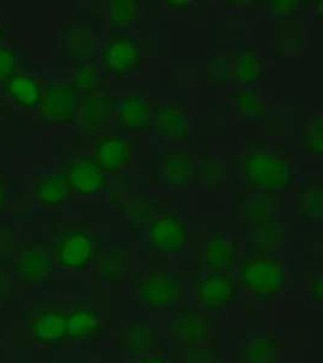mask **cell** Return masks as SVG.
<instances>
[{
    "mask_svg": "<svg viewBox=\"0 0 323 363\" xmlns=\"http://www.w3.org/2000/svg\"><path fill=\"white\" fill-rule=\"evenodd\" d=\"M251 190L280 193L295 179V166L290 157L275 152L256 150L237 157L235 171Z\"/></svg>",
    "mask_w": 323,
    "mask_h": 363,
    "instance_id": "cell-1",
    "label": "cell"
},
{
    "mask_svg": "<svg viewBox=\"0 0 323 363\" xmlns=\"http://www.w3.org/2000/svg\"><path fill=\"white\" fill-rule=\"evenodd\" d=\"M286 279V263L271 253L247 257L237 270L240 285L261 301L276 297L285 287Z\"/></svg>",
    "mask_w": 323,
    "mask_h": 363,
    "instance_id": "cell-2",
    "label": "cell"
},
{
    "mask_svg": "<svg viewBox=\"0 0 323 363\" xmlns=\"http://www.w3.org/2000/svg\"><path fill=\"white\" fill-rule=\"evenodd\" d=\"M181 296V279L177 274L167 270L148 272L135 286V299L144 309H172L178 304Z\"/></svg>",
    "mask_w": 323,
    "mask_h": 363,
    "instance_id": "cell-3",
    "label": "cell"
},
{
    "mask_svg": "<svg viewBox=\"0 0 323 363\" xmlns=\"http://www.w3.org/2000/svg\"><path fill=\"white\" fill-rule=\"evenodd\" d=\"M102 68L110 77H126L143 66V50L136 38L120 34L108 39L101 50Z\"/></svg>",
    "mask_w": 323,
    "mask_h": 363,
    "instance_id": "cell-4",
    "label": "cell"
},
{
    "mask_svg": "<svg viewBox=\"0 0 323 363\" xmlns=\"http://www.w3.org/2000/svg\"><path fill=\"white\" fill-rule=\"evenodd\" d=\"M118 99L106 94H94L79 99L73 124L86 136H97L110 125Z\"/></svg>",
    "mask_w": 323,
    "mask_h": 363,
    "instance_id": "cell-5",
    "label": "cell"
},
{
    "mask_svg": "<svg viewBox=\"0 0 323 363\" xmlns=\"http://www.w3.org/2000/svg\"><path fill=\"white\" fill-rule=\"evenodd\" d=\"M150 247L162 255H177L184 251L189 240V228L182 217L166 212L148 224Z\"/></svg>",
    "mask_w": 323,
    "mask_h": 363,
    "instance_id": "cell-6",
    "label": "cell"
},
{
    "mask_svg": "<svg viewBox=\"0 0 323 363\" xmlns=\"http://www.w3.org/2000/svg\"><path fill=\"white\" fill-rule=\"evenodd\" d=\"M195 174V157L187 149H172L157 157L153 179L167 189L189 186Z\"/></svg>",
    "mask_w": 323,
    "mask_h": 363,
    "instance_id": "cell-7",
    "label": "cell"
},
{
    "mask_svg": "<svg viewBox=\"0 0 323 363\" xmlns=\"http://www.w3.org/2000/svg\"><path fill=\"white\" fill-rule=\"evenodd\" d=\"M239 294L237 284L227 272L210 270L195 285V297L200 308L217 311L230 306Z\"/></svg>",
    "mask_w": 323,
    "mask_h": 363,
    "instance_id": "cell-8",
    "label": "cell"
},
{
    "mask_svg": "<svg viewBox=\"0 0 323 363\" xmlns=\"http://www.w3.org/2000/svg\"><path fill=\"white\" fill-rule=\"evenodd\" d=\"M167 333L172 342L187 349L206 344L211 338L212 325L205 315L195 310L182 309L169 318Z\"/></svg>",
    "mask_w": 323,
    "mask_h": 363,
    "instance_id": "cell-9",
    "label": "cell"
},
{
    "mask_svg": "<svg viewBox=\"0 0 323 363\" xmlns=\"http://www.w3.org/2000/svg\"><path fill=\"white\" fill-rule=\"evenodd\" d=\"M150 128L162 140L184 142L189 138L191 120L187 107L181 104L165 102L152 109Z\"/></svg>",
    "mask_w": 323,
    "mask_h": 363,
    "instance_id": "cell-10",
    "label": "cell"
},
{
    "mask_svg": "<svg viewBox=\"0 0 323 363\" xmlns=\"http://www.w3.org/2000/svg\"><path fill=\"white\" fill-rule=\"evenodd\" d=\"M78 91L72 83L56 82L45 87L42 94L40 113L46 120L55 124H71L79 102Z\"/></svg>",
    "mask_w": 323,
    "mask_h": 363,
    "instance_id": "cell-11",
    "label": "cell"
},
{
    "mask_svg": "<svg viewBox=\"0 0 323 363\" xmlns=\"http://www.w3.org/2000/svg\"><path fill=\"white\" fill-rule=\"evenodd\" d=\"M282 207L283 203L278 193L249 190L237 199V213L249 227L280 218Z\"/></svg>",
    "mask_w": 323,
    "mask_h": 363,
    "instance_id": "cell-12",
    "label": "cell"
},
{
    "mask_svg": "<svg viewBox=\"0 0 323 363\" xmlns=\"http://www.w3.org/2000/svg\"><path fill=\"white\" fill-rule=\"evenodd\" d=\"M95 256V241L90 234L76 230L67 233L58 241L56 259L60 267L69 270L86 269Z\"/></svg>",
    "mask_w": 323,
    "mask_h": 363,
    "instance_id": "cell-13",
    "label": "cell"
},
{
    "mask_svg": "<svg viewBox=\"0 0 323 363\" xmlns=\"http://www.w3.org/2000/svg\"><path fill=\"white\" fill-rule=\"evenodd\" d=\"M66 174L72 190L80 195L98 194L107 186V174L91 155L74 159Z\"/></svg>",
    "mask_w": 323,
    "mask_h": 363,
    "instance_id": "cell-14",
    "label": "cell"
},
{
    "mask_svg": "<svg viewBox=\"0 0 323 363\" xmlns=\"http://www.w3.org/2000/svg\"><path fill=\"white\" fill-rule=\"evenodd\" d=\"M60 51L63 57L75 61L91 60L97 51V38L91 26L85 22H72L61 32Z\"/></svg>",
    "mask_w": 323,
    "mask_h": 363,
    "instance_id": "cell-15",
    "label": "cell"
},
{
    "mask_svg": "<svg viewBox=\"0 0 323 363\" xmlns=\"http://www.w3.org/2000/svg\"><path fill=\"white\" fill-rule=\"evenodd\" d=\"M160 330L144 321H135L121 328L116 335V344L129 355L150 354L162 347Z\"/></svg>",
    "mask_w": 323,
    "mask_h": 363,
    "instance_id": "cell-16",
    "label": "cell"
},
{
    "mask_svg": "<svg viewBox=\"0 0 323 363\" xmlns=\"http://www.w3.org/2000/svg\"><path fill=\"white\" fill-rule=\"evenodd\" d=\"M150 99L144 96L129 95L116 101L114 119L119 128L130 133H141L150 128Z\"/></svg>",
    "mask_w": 323,
    "mask_h": 363,
    "instance_id": "cell-17",
    "label": "cell"
},
{
    "mask_svg": "<svg viewBox=\"0 0 323 363\" xmlns=\"http://www.w3.org/2000/svg\"><path fill=\"white\" fill-rule=\"evenodd\" d=\"M281 344L275 335L257 332L244 337L237 351V363H281Z\"/></svg>",
    "mask_w": 323,
    "mask_h": 363,
    "instance_id": "cell-18",
    "label": "cell"
},
{
    "mask_svg": "<svg viewBox=\"0 0 323 363\" xmlns=\"http://www.w3.org/2000/svg\"><path fill=\"white\" fill-rule=\"evenodd\" d=\"M94 157L106 174H120L131 162L132 148L124 137L107 135L97 142Z\"/></svg>",
    "mask_w": 323,
    "mask_h": 363,
    "instance_id": "cell-19",
    "label": "cell"
},
{
    "mask_svg": "<svg viewBox=\"0 0 323 363\" xmlns=\"http://www.w3.org/2000/svg\"><path fill=\"white\" fill-rule=\"evenodd\" d=\"M106 320L100 310L79 308L67 314V339L73 342H95L103 335Z\"/></svg>",
    "mask_w": 323,
    "mask_h": 363,
    "instance_id": "cell-20",
    "label": "cell"
},
{
    "mask_svg": "<svg viewBox=\"0 0 323 363\" xmlns=\"http://www.w3.org/2000/svg\"><path fill=\"white\" fill-rule=\"evenodd\" d=\"M15 272L30 285H44L54 274V260L47 252L39 248H27L15 262Z\"/></svg>",
    "mask_w": 323,
    "mask_h": 363,
    "instance_id": "cell-21",
    "label": "cell"
},
{
    "mask_svg": "<svg viewBox=\"0 0 323 363\" xmlns=\"http://www.w3.org/2000/svg\"><path fill=\"white\" fill-rule=\"evenodd\" d=\"M130 265L131 259L128 246H113L100 259L97 267V280L106 289H116L126 280L130 272Z\"/></svg>",
    "mask_w": 323,
    "mask_h": 363,
    "instance_id": "cell-22",
    "label": "cell"
},
{
    "mask_svg": "<svg viewBox=\"0 0 323 363\" xmlns=\"http://www.w3.org/2000/svg\"><path fill=\"white\" fill-rule=\"evenodd\" d=\"M286 223L281 218L249 227L246 242L253 255H266L280 250L286 241Z\"/></svg>",
    "mask_w": 323,
    "mask_h": 363,
    "instance_id": "cell-23",
    "label": "cell"
},
{
    "mask_svg": "<svg viewBox=\"0 0 323 363\" xmlns=\"http://www.w3.org/2000/svg\"><path fill=\"white\" fill-rule=\"evenodd\" d=\"M230 58L232 80L244 86L258 83L266 75L264 62L252 46L237 45Z\"/></svg>",
    "mask_w": 323,
    "mask_h": 363,
    "instance_id": "cell-24",
    "label": "cell"
},
{
    "mask_svg": "<svg viewBox=\"0 0 323 363\" xmlns=\"http://www.w3.org/2000/svg\"><path fill=\"white\" fill-rule=\"evenodd\" d=\"M30 333L42 345H57L67 339V314L60 310H42L30 323Z\"/></svg>",
    "mask_w": 323,
    "mask_h": 363,
    "instance_id": "cell-25",
    "label": "cell"
},
{
    "mask_svg": "<svg viewBox=\"0 0 323 363\" xmlns=\"http://www.w3.org/2000/svg\"><path fill=\"white\" fill-rule=\"evenodd\" d=\"M4 87L8 99L18 107L32 111L42 104L44 89L40 80L33 75L18 73L8 79Z\"/></svg>",
    "mask_w": 323,
    "mask_h": 363,
    "instance_id": "cell-26",
    "label": "cell"
},
{
    "mask_svg": "<svg viewBox=\"0 0 323 363\" xmlns=\"http://www.w3.org/2000/svg\"><path fill=\"white\" fill-rule=\"evenodd\" d=\"M72 190L66 174H46L39 178L33 188V196L40 206L54 208L71 199Z\"/></svg>",
    "mask_w": 323,
    "mask_h": 363,
    "instance_id": "cell-27",
    "label": "cell"
},
{
    "mask_svg": "<svg viewBox=\"0 0 323 363\" xmlns=\"http://www.w3.org/2000/svg\"><path fill=\"white\" fill-rule=\"evenodd\" d=\"M237 244L225 233H213L203 248V260L210 270L225 272L237 258Z\"/></svg>",
    "mask_w": 323,
    "mask_h": 363,
    "instance_id": "cell-28",
    "label": "cell"
},
{
    "mask_svg": "<svg viewBox=\"0 0 323 363\" xmlns=\"http://www.w3.org/2000/svg\"><path fill=\"white\" fill-rule=\"evenodd\" d=\"M273 27V46L280 56H295L300 54L304 46V26L302 20L286 18L276 20Z\"/></svg>",
    "mask_w": 323,
    "mask_h": 363,
    "instance_id": "cell-29",
    "label": "cell"
},
{
    "mask_svg": "<svg viewBox=\"0 0 323 363\" xmlns=\"http://www.w3.org/2000/svg\"><path fill=\"white\" fill-rule=\"evenodd\" d=\"M299 216L309 223H321L323 216V186L319 181L307 182L295 199Z\"/></svg>",
    "mask_w": 323,
    "mask_h": 363,
    "instance_id": "cell-30",
    "label": "cell"
},
{
    "mask_svg": "<svg viewBox=\"0 0 323 363\" xmlns=\"http://www.w3.org/2000/svg\"><path fill=\"white\" fill-rule=\"evenodd\" d=\"M232 107L244 118H261L266 114L268 107L266 101L258 91L249 86H244L232 91L229 95Z\"/></svg>",
    "mask_w": 323,
    "mask_h": 363,
    "instance_id": "cell-31",
    "label": "cell"
},
{
    "mask_svg": "<svg viewBox=\"0 0 323 363\" xmlns=\"http://www.w3.org/2000/svg\"><path fill=\"white\" fill-rule=\"evenodd\" d=\"M227 165L220 157L212 154H203L200 157L199 178L208 191L213 193L222 188L227 179Z\"/></svg>",
    "mask_w": 323,
    "mask_h": 363,
    "instance_id": "cell-32",
    "label": "cell"
},
{
    "mask_svg": "<svg viewBox=\"0 0 323 363\" xmlns=\"http://www.w3.org/2000/svg\"><path fill=\"white\" fill-rule=\"evenodd\" d=\"M75 90L85 96L97 94L102 85V75L98 67L91 60L76 61L73 69V83Z\"/></svg>",
    "mask_w": 323,
    "mask_h": 363,
    "instance_id": "cell-33",
    "label": "cell"
},
{
    "mask_svg": "<svg viewBox=\"0 0 323 363\" xmlns=\"http://www.w3.org/2000/svg\"><path fill=\"white\" fill-rule=\"evenodd\" d=\"M140 15V3L136 0L109 1L108 21L113 28H128Z\"/></svg>",
    "mask_w": 323,
    "mask_h": 363,
    "instance_id": "cell-34",
    "label": "cell"
},
{
    "mask_svg": "<svg viewBox=\"0 0 323 363\" xmlns=\"http://www.w3.org/2000/svg\"><path fill=\"white\" fill-rule=\"evenodd\" d=\"M302 145L305 152L321 157L323 153V118L321 114L307 118L302 124Z\"/></svg>",
    "mask_w": 323,
    "mask_h": 363,
    "instance_id": "cell-35",
    "label": "cell"
},
{
    "mask_svg": "<svg viewBox=\"0 0 323 363\" xmlns=\"http://www.w3.org/2000/svg\"><path fill=\"white\" fill-rule=\"evenodd\" d=\"M206 77L210 84H224L232 80L230 56H215L206 62Z\"/></svg>",
    "mask_w": 323,
    "mask_h": 363,
    "instance_id": "cell-36",
    "label": "cell"
},
{
    "mask_svg": "<svg viewBox=\"0 0 323 363\" xmlns=\"http://www.w3.org/2000/svg\"><path fill=\"white\" fill-rule=\"evenodd\" d=\"M302 0H270L266 3V10L276 20L295 18L307 6Z\"/></svg>",
    "mask_w": 323,
    "mask_h": 363,
    "instance_id": "cell-37",
    "label": "cell"
},
{
    "mask_svg": "<svg viewBox=\"0 0 323 363\" xmlns=\"http://www.w3.org/2000/svg\"><path fill=\"white\" fill-rule=\"evenodd\" d=\"M21 58L16 50L0 48V83H6L13 75L18 74Z\"/></svg>",
    "mask_w": 323,
    "mask_h": 363,
    "instance_id": "cell-38",
    "label": "cell"
},
{
    "mask_svg": "<svg viewBox=\"0 0 323 363\" xmlns=\"http://www.w3.org/2000/svg\"><path fill=\"white\" fill-rule=\"evenodd\" d=\"M208 344V342H206ZM186 363H218L220 352L215 347L200 344L186 349Z\"/></svg>",
    "mask_w": 323,
    "mask_h": 363,
    "instance_id": "cell-39",
    "label": "cell"
},
{
    "mask_svg": "<svg viewBox=\"0 0 323 363\" xmlns=\"http://www.w3.org/2000/svg\"><path fill=\"white\" fill-rule=\"evenodd\" d=\"M309 289V296H310L312 301H315L316 304L322 303L323 297V280L322 274L321 272H315L307 285Z\"/></svg>",
    "mask_w": 323,
    "mask_h": 363,
    "instance_id": "cell-40",
    "label": "cell"
},
{
    "mask_svg": "<svg viewBox=\"0 0 323 363\" xmlns=\"http://www.w3.org/2000/svg\"><path fill=\"white\" fill-rule=\"evenodd\" d=\"M167 8L170 9H187L191 6V1L188 0H169L166 1Z\"/></svg>",
    "mask_w": 323,
    "mask_h": 363,
    "instance_id": "cell-41",
    "label": "cell"
},
{
    "mask_svg": "<svg viewBox=\"0 0 323 363\" xmlns=\"http://www.w3.org/2000/svg\"><path fill=\"white\" fill-rule=\"evenodd\" d=\"M8 199V186H5L4 182L0 179V207L4 206Z\"/></svg>",
    "mask_w": 323,
    "mask_h": 363,
    "instance_id": "cell-42",
    "label": "cell"
},
{
    "mask_svg": "<svg viewBox=\"0 0 323 363\" xmlns=\"http://www.w3.org/2000/svg\"><path fill=\"white\" fill-rule=\"evenodd\" d=\"M136 363H169L166 359L159 356H149V357H143V359H138Z\"/></svg>",
    "mask_w": 323,
    "mask_h": 363,
    "instance_id": "cell-43",
    "label": "cell"
},
{
    "mask_svg": "<svg viewBox=\"0 0 323 363\" xmlns=\"http://www.w3.org/2000/svg\"><path fill=\"white\" fill-rule=\"evenodd\" d=\"M316 5H314L316 9V11H317V16L321 18L322 17V9H323V1L322 0H319V1H316Z\"/></svg>",
    "mask_w": 323,
    "mask_h": 363,
    "instance_id": "cell-44",
    "label": "cell"
},
{
    "mask_svg": "<svg viewBox=\"0 0 323 363\" xmlns=\"http://www.w3.org/2000/svg\"><path fill=\"white\" fill-rule=\"evenodd\" d=\"M1 40H3V32L0 30V48H1Z\"/></svg>",
    "mask_w": 323,
    "mask_h": 363,
    "instance_id": "cell-45",
    "label": "cell"
}]
</instances>
